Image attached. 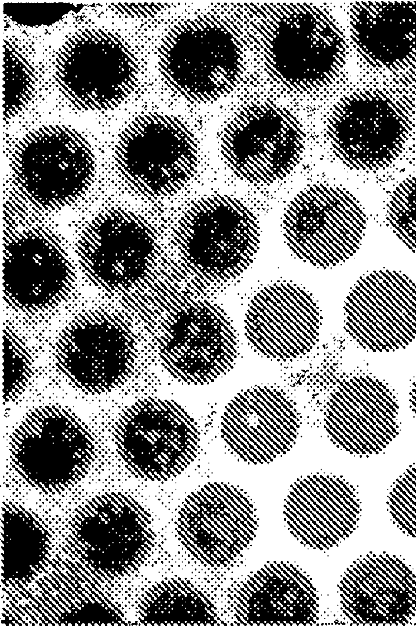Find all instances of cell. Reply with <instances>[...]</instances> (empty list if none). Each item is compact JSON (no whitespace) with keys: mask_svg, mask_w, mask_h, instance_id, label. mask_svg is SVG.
I'll use <instances>...</instances> for the list:
<instances>
[{"mask_svg":"<svg viewBox=\"0 0 416 626\" xmlns=\"http://www.w3.org/2000/svg\"><path fill=\"white\" fill-rule=\"evenodd\" d=\"M255 30L258 54L270 76L295 93L329 87L346 62L344 34L315 4H266Z\"/></svg>","mask_w":416,"mask_h":626,"instance_id":"6da1fadb","label":"cell"},{"mask_svg":"<svg viewBox=\"0 0 416 626\" xmlns=\"http://www.w3.org/2000/svg\"><path fill=\"white\" fill-rule=\"evenodd\" d=\"M245 38L220 13L200 11L182 17L163 33L157 52L159 74L171 94L206 104L229 94L240 80Z\"/></svg>","mask_w":416,"mask_h":626,"instance_id":"7a4b0ae2","label":"cell"},{"mask_svg":"<svg viewBox=\"0 0 416 626\" xmlns=\"http://www.w3.org/2000/svg\"><path fill=\"white\" fill-rule=\"evenodd\" d=\"M146 57L136 39L119 29L88 27L69 35L56 50L53 80L59 94L85 112L116 109L142 85Z\"/></svg>","mask_w":416,"mask_h":626,"instance_id":"3957f363","label":"cell"},{"mask_svg":"<svg viewBox=\"0 0 416 626\" xmlns=\"http://www.w3.org/2000/svg\"><path fill=\"white\" fill-rule=\"evenodd\" d=\"M99 173L96 149L78 130L61 124L33 128L9 157L13 190L35 211L55 212L85 199Z\"/></svg>","mask_w":416,"mask_h":626,"instance_id":"277c9868","label":"cell"},{"mask_svg":"<svg viewBox=\"0 0 416 626\" xmlns=\"http://www.w3.org/2000/svg\"><path fill=\"white\" fill-rule=\"evenodd\" d=\"M169 239L178 262L189 273L202 281L224 283L249 267L258 251L260 229L242 201L213 194L180 208Z\"/></svg>","mask_w":416,"mask_h":626,"instance_id":"5b68a950","label":"cell"},{"mask_svg":"<svg viewBox=\"0 0 416 626\" xmlns=\"http://www.w3.org/2000/svg\"><path fill=\"white\" fill-rule=\"evenodd\" d=\"M112 160L131 194L163 200L191 184L200 164V146L181 116L151 111L135 116L120 130Z\"/></svg>","mask_w":416,"mask_h":626,"instance_id":"8992f818","label":"cell"},{"mask_svg":"<svg viewBox=\"0 0 416 626\" xmlns=\"http://www.w3.org/2000/svg\"><path fill=\"white\" fill-rule=\"evenodd\" d=\"M162 238L144 211L127 205L97 209L82 222L75 252L88 279L98 288L120 293L146 279L160 261Z\"/></svg>","mask_w":416,"mask_h":626,"instance_id":"52a82bcc","label":"cell"},{"mask_svg":"<svg viewBox=\"0 0 416 626\" xmlns=\"http://www.w3.org/2000/svg\"><path fill=\"white\" fill-rule=\"evenodd\" d=\"M53 355L70 385L84 393L102 394L118 388L133 374L139 347L127 319L113 310L92 307L62 327Z\"/></svg>","mask_w":416,"mask_h":626,"instance_id":"ba28073f","label":"cell"},{"mask_svg":"<svg viewBox=\"0 0 416 626\" xmlns=\"http://www.w3.org/2000/svg\"><path fill=\"white\" fill-rule=\"evenodd\" d=\"M2 285L5 301L26 315H46L75 288L72 257L63 237L35 221L4 230Z\"/></svg>","mask_w":416,"mask_h":626,"instance_id":"9c48e42d","label":"cell"},{"mask_svg":"<svg viewBox=\"0 0 416 626\" xmlns=\"http://www.w3.org/2000/svg\"><path fill=\"white\" fill-rule=\"evenodd\" d=\"M10 457L19 475L32 487L62 491L88 473L94 442L85 423L73 412L44 405L28 412L13 431Z\"/></svg>","mask_w":416,"mask_h":626,"instance_id":"30bf717a","label":"cell"},{"mask_svg":"<svg viewBox=\"0 0 416 626\" xmlns=\"http://www.w3.org/2000/svg\"><path fill=\"white\" fill-rule=\"evenodd\" d=\"M69 540L75 554L91 570L123 576L148 558L154 541L152 518L127 494L101 493L74 511Z\"/></svg>","mask_w":416,"mask_h":626,"instance_id":"8fae6325","label":"cell"},{"mask_svg":"<svg viewBox=\"0 0 416 626\" xmlns=\"http://www.w3.org/2000/svg\"><path fill=\"white\" fill-rule=\"evenodd\" d=\"M117 451L134 475L164 481L181 474L195 459L199 430L179 404L141 399L122 411L114 431Z\"/></svg>","mask_w":416,"mask_h":626,"instance_id":"7c38bea8","label":"cell"},{"mask_svg":"<svg viewBox=\"0 0 416 626\" xmlns=\"http://www.w3.org/2000/svg\"><path fill=\"white\" fill-rule=\"evenodd\" d=\"M305 144L302 125L284 106L271 102L245 104L225 121L220 151L225 164L251 184H271L299 163Z\"/></svg>","mask_w":416,"mask_h":626,"instance_id":"4fadbf2b","label":"cell"},{"mask_svg":"<svg viewBox=\"0 0 416 626\" xmlns=\"http://www.w3.org/2000/svg\"><path fill=\"white\" fill-rule=\"evenodd\" d=\"M160 361L175 379L204 385L229 372L238 354L231 320L207 300L179 303L165 316L156 336Z\"/></svg>","mask_w":416,"mask_h":626,"instance_id":"5bb4252c","label":"cell"},{"mask_svg":"<svg viewBox=\"0 0 416 626\" xmlns=\"http://www.w3.org/2000/svg\"><path fill=\"white\" fill-rule=\"evenodd\" d=\"M282 227L288 247L299 259L328 268L345 262L358 250L366 216L346 189L316 183L289 202Z\"/></svg>","mask_w":416,"mask_h":626,"instance_id":"9a60e30c","label":"cell"},{"mask_svg":"<svg viewBox=\"0 0 416 626\" xmlns=\"http://www.w3.org/2000/svg\"><path fill=\"white\" fill-rule=\"evenodd\" d=\"M325 129L340 161L353 169L372 171L388 166L400 155L410 123L405 109L388 92L360 88L334 104Z\"/></svg>","mask_w":416,"mask_h":626,"instance_id":"2e32d148","label":"cell"},{"mask_svg":"<svg viewBox=\"0 0 416 626\" xmlns=\"http://www.w3.org/2000/svg\"><path fill=\"white\" fill-rule=\"evenodd\" d=\"M176 532L185 550L198 562L223 567L250 545L258 528L256 509L240 488L210 482L190 493L176 517Z\"/></svg>","mask_w":416,"mask_h":626,"instance_id":"e0dca14e","label":"cell"},{"mask_svg":"<svg viewBox=\"0 0 416 626\" xmlns=\"http://www.w3.org/2000/svg\"><path fill=\"white\" fill-rule=\"evenodd\" d=\"M345 329L362 348L390 352L416 338V282L388 269L360 277L344 304Z\"/></svg>","mask_w":416,"mask_h":626,"instance_id":"ac0fdd59","label":"cell"},{"mask_svg":"<svg viewBox=\"0 0 416 626\" xmlns=\"http://www.w3.org/2000/svg\"><path fill=\"white\" fill-rule=\"evenodd\" d=\"M300 428L291 397L269 385L242 390L226 405L220 432L227 448L250 464H265L287 453Z\"/></svg>","mask_w":416,"mask_h":626,"instance_id":"d6986e66","label":"cell"},{"mask_svg":"<svg viewBox=\"0 0 416 626\" xmlns=\"http://www.w3.org/2000/svg\"><path fill=\"white\" fill-rule=\"evenodd\" d=\"M324 427L339 449L358 456L378 454L399 432L396 396L385 382L372 375L348 377L327 400Z\"/></svg>","mask_w":416,"mask_h":626,"instance_id":"ffe728a7","label":"cell"},{"mask_svg":"<svg viewBox=\"0 0 416 626\" xmlns=\"http://www.w3.org/2000/svg\"><path fill=\"white\" fill-rule=\"evenodd\" d=\"M321 326L319 307L303 287L278 281L260 289L245 315V334L260 355L288 361L307 354Z\"/></svg>","mask_w":416,"mask_h":626,"instance_id":"44dd1931","label":"cell"},{"mask_svg":"<svg viewBox=\"0 0 416 626\" xmlns=\"http://www.w3.org/2000/svg\"><path fill=\"white\" fill-rule=\"evenodd\" d=\"M338 592L342 610L353 623L399 625L416 615V575L386 552L369 553L352 563Z\"/></svg>","mask_w":416,"mask_h":626,"instance_id":"7402d4cb","label":"cell"},{"mask_svg":"<svg viewBox=\"0 0 416 626\" xmlns=\"http://www.w3.org/2000/svg\"><path fill=\"white\" fill-rule=\"evenodd\" d=\"M283 513L288 530L301 544L327 550L356 529L361 504L355 488L347 480L316 473L292 484Z\"/></svg>","mask_w":416,"mask_h":626,"instance_id":"603a6c76","label":"cell"},{"mask_svg":"<svg viewBox=\"0 0 416 626\" xmlns=\"http://www.w3.org/2000/svg\"><path fill=\"white\" fill-rule=\"evenodd\" d=\"M241 624L303 625L318 616V595L309 576L288 562H272L249 574L230 593Z\"/></svg>","mask_w":416,"mask_h":626,"instance_id":"cb8c5ba5","label":"cell"},{"mask_svg":"<svg viewBox=\"0 0 416 626\" xmlns=\"http://www.w3.org/2000/svg\"><path fill=\"white\" fill-rule=\"evenodd\" d=\"M348 21L358 55L370 66L398 70L416 59L415 2H356Z\"/></svg>","mask_w":416,"mask_h":626,"instance_id":"d4e9b609","label":"cell"},{"mask_svg":"<svg viewBox=\"0 0 416 626\" xmlns=\"http://www.w3.org/2000/svg\"><path fill=\"white\" fill-rule=\"evenodd\" d=\"M138 622L144 624H214L215 606L196 585L169 578L149 587L137 606Z\"/></svg>","mask_w":416,"mask_h":626,"instance_id":"484cf974","label":"cell"},{"mask_svg":"<svg viewBox=\"0 0 416 626\" xmlns=\"http://www.w3.org/2000/svg\"><path fill=\"white\" fill-rule=\"evenodd\" d=\"M48 534L40 520L25 508L2 507V580L20 582L39 569L48 551Z\"/></svg>","mask_w":416,"mask_h":626,"instance_id":"4316f807","label":"cell"},{"mask_svg":"<svg viewBox=\"0 0 416 626\" xmlns=\"http://www.w3.org/2000/svg\"><path fill=\"white\" fill-rule=\"evenodd\" d=\"M41 86L39 63L32 49L17 38L3 41V117L24 113L36 100Z\"/></svg>","mask_w":416,"mask_h":626,"instance_id":"83f0119b","label":"cell"},{"mask_svg":"<svg viewBox=\"0 0 416 626\" xmlns=\"http://www.w3.org/2000/svg\"><path fill=\"white\" fill-rule=\"evenodd\" d=\"M32 374V359L23 339L10 326L3 328V400L23 393Z\"/></svg>","mask_w":416,"mask_h":626,"instance_id":"f1b7e54d","label":"cell"},{"mask_svg":"<svg viewBox=\"0 0 416 626\" xmlns=\"http://www.w3.org/2000/svg\"><path fill=\"white\" fill-rule=\"evenodd\" d=\"M387 220L394 234L416 253V174L393 190L387 204Z\"/></svg>","mask_w":416,"mask_h":626,"instance_id":"f546056e","label":"cell"},{"mask_svg":"<svg viewBox=\"0 0 416 626\" xmlns=\"http://www.w3.org/2000/svg\"><path fill=\"white\" fill-rule=\"evenodd\" d=\"M387 505L395 525L404 534L416 538V464L394 482Z\"/></svg>","mask_w":416,"mask_h":626,"instance_id":"4dcf8cb0","label":"cell"},{"mask_svg":"<svg viewBox=\"0 0 416 626\" xmlns=\"http://www.w3.org/2000/svg\"><path fill=\"white\" fill-rule=\"evenodd\" d=\"M83 5L51 3V4H3L4 16L13 23L26 27L49 26L57 23L67 15L78 12Z\"/></svg>","mask_w":416,"mask_h":626,"instance_id":"1f68e13d","label":"cell"},{"mask_svg":"<svg viewBox=\"0 0 416 626\" xmlns=\"http://www.w3.org/2000/svg\"><path fill=\"white\" fill-rule=\"evenodd\" d=\"M111 9L118 15L132 19H148L168 9V3H117L109 4Z\"/></svg>","mask_w":416,"mask_h":626,"instance_id":"d6a6232c","label":"cell"},{"mask_svg":"<svg viewBox=\"0 0 416 626\" xmlns=\"http://www.w3.org/2000/svg\"><path fill=\"white\" fill-rule=\"evenodd\" d=\"M409 402H410L411 410L413 411L414 415L416 416V378H415V380H414V382L412 383V386H411Z\"/></svg>","mask_w":416,"mask_h":626,"instance_id":"836d02e7","label":"cell"}]
</instances>
